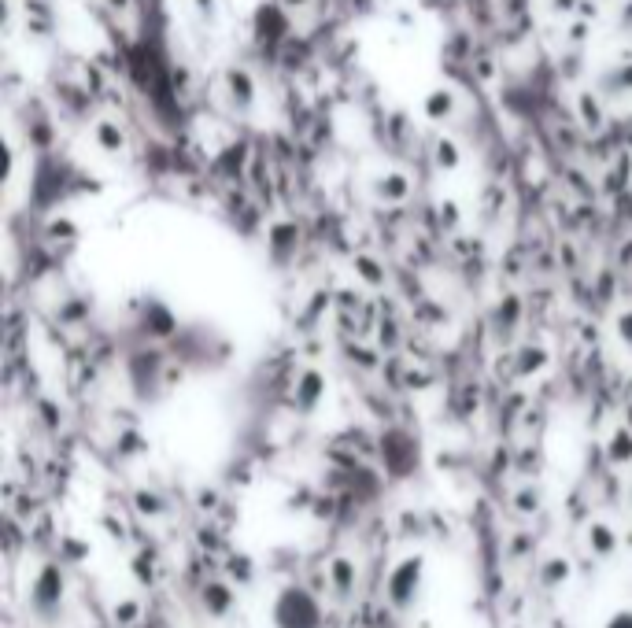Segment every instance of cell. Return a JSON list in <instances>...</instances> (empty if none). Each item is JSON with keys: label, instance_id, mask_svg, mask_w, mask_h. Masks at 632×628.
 Instances as JSON below:
<instances>
[{"label": "cell", "instance_id": "1", "mask_svg": "<svg viewBox=\"0 0 632 628\" xmlns=\"http://www.w3.org/2000/svg\"><path fill=\"white\" fill-rule=\"evenodd\" d=\"M26 610L41 628H56L67 614V573L56 562H45L30 580Z\"/></svg>", "mask_w": 632, "mask_h": 628}, {"label": "cell", "instance_id": "2", "mask_svg": "<svg viewBox=\"0 0 632 628\" xmlns=\"http://www.w3.org/2000/svg\"><path fill=\"white\" fill-rule=\"evenodd\" d=\"M426 592V555H403L400 562H392L389 577H385V603L396 614H411L414 606L422 603Z\"/></svg>", "mask_w": 632, "mask_h": 628}, {"label": "cell", "instance_id": "3", "mask_svg": "<svg viewBox=\"0 0 632 628\" xmlns=\"http://www.w3.org/2000/svg\"><path fill=\"white\" fill-rule=\"evenodd\" d=\"M274 628H322V606L304 584H285L270 603Z\"/></svg>", "mask_w": 632, "mask_h": 628}, {"label": "cell", "instance_id": "4", "mask_svg": "<svg viewBox=\"0 0 632 628\" xmlns=\"http://www.w3.org/2000/svg\"><path fill=\"white\" fill-rule=\"evenodd\" d=\"M326 374L315 370V366H307L304 374L296 377V392H292V403H296V411L300 414H315L322 407V399H326Z\"/></svg>", "mask_w": 632, "mask_h": 628}, {"label": "cell", "instance_id": "5", "mask_svg": "<svg viewBox=\"0 0 632 628\" xmlns=\"http://www.w3.org/2000/svg\"><path fill=\"white\" fill-rule=\"evenodd\" d=\"M326 577H329V592H333L337 603H348V599L355 595V588H359V566H355V558H348V555L333 558L326 569Z\"/></svg>", "mask_w": 632, "mask_h": 628}, {"label": "cell", "instance_id": "6", "mask_svg": "<svg viewBox=\"0 0 632 628\" xmlns=\"http://www.w3.org/2000/svg\"><path fill=\"white\" fill-rule=\"evenodd\" d=\"M226 100H230L233 111H248L252 104H256V78H252V71H244V67H230L226 71Z\"/></svg>", "mask_w": 632, "mask_h": 628}, {"label": "cell", "instance_id": "7", "mask_svg": "<svg viewBox=\"0 0 632 628\" xmlns=\"http://www.w3.org/2000/svg\"><path fill=\"white\" fill-rule=\"evenodd\" d=\"M414 193V182L403 174V170H385L374 178V196L385 200V204H407Z\"/></svg>", "mask_w": 632, "mask_h": 628}, {"label": "cell", "instance_id": "8", "mask_svg": "<svg viewBox=\"0 0 632 628\" xmlns=\"http://www.w3.org/2000/svg\"><path fill=\"white\" fill-rule=\"evenodd\" d=\"M455 111H459V97H455V89H448V85L426 93V100H422V115H426L429 122H451Z\"/></svg>", "mask_w": 632, "mask_h": 628}, {"label": "cell", "instance_id": "9", "mask_svg": "<svg viewBox=\"0 0 632 628\" xmlns=\"http://www.w3.org/2000/svg\"><path fill=\"white\" fill-rule=\"evenodd\" d=\"M584 544H588V551L596 558H614L618 555V532H614V525H607V521H592L588 529H584Z\"/></svg>", "mask_w": 632, "mask_h": 628}, {"label": "cell", "instance_id": "10", "mask_svg": "<svg viewBox=\"0 0 632 628\" xmlns=\"http://www.w3.org/2000/svg\"><path fill=\"white\" fill-rule=\"evenodd\" d=\"M577 122L592 133H599L607 126V108H603L599 93H592V89H581V93H577Z\"/></svg>", "mask_w": 632, "mask_h": 628}, {"label": "cell", "instance_id": "11", "mask_svg": "<svg viewBox=\"0 0 632 628\" xmlns=\"http://www.w3.org/2000/svg\"><path fill=\"white\" fill-rule=\"evenodd\" d=\"M93 145L108 156H122L126 152V130L115 119H97L93 122Z\"/></svg>", "mask_w": 632, "mask_h": 628}, {"label": "cell", "instance_id": "12", "mask_svg": "<svg viewBox=\"0 0 632 628\" xmlns=\"http://www.w3.org/2000/svg\"><path fill=\"white\" fill-rule=\"evenodd\" d=\"M573 566H570V558H562V555H551L540 566V588L544 592H559V588H566V580H570Z\"/></svg>", "mask_w": 632, "mask_h": 628}, {"label": "cell", "instance_id": "13", "mask_svg": "<svg viewBox=\"0 0 632 628\" xmlns=\"http://www.w3.org/2000/svg\"><path fill=\"white\" fill-rule=\"evenodd\" d=\"M352 270H355V278L363 281V285H370V289H385V281H389L385 266L377 263L374 255H355Z\"/></svg>", "mask_w": 632, "mask_h": 628}, {"label": "cell", "instance_id": "14", "mask_svg": "<svg viewBox=\"0 0 632 628\" xmlns=\"http://www.w3.org/2000/svg\"><path fill=\"white\" fill-rule=\"evenodd\" d=\"M204 606L211 617H226L233 610V592L222 584V580H211L204 588Z\"/></svg>", "mask_w": 632, "mask_h": 628}, {"label": "cell", "instance_id": "15", "mask_svg": "<svg viewBox=\"0 0 632 628\" xmlns=\"http://www.w3.org/2000/svg\"><path fill=\"white\" fill-rule=\"evenodd\" d=\"M607 459L614 462V466H629V462H632V429H629V425H618V429L610 433Z\"/></svg>", "mask_w": 632, "mask_h": 628}, {"label": "cell", "instance_id": "16", "mask_svg": "<svg viewBox=\"0 0 632 628\" xmlns=\"http://www.w3.org/2000/svg\"><path fill=\"white\" fill-rule=\"evenodd\" d=\"M433 163H437V170H444V174H455L459 163H462L459 145H455L451 137H440L437 145H433Z\"/></svg>", "mask_w": 632, "mask_h": 628}, {"label": "cell", "instance_id": "17", "mask_svg": "<svg viewBox=\"0 0 632 628\" xmlns=\"http://www.w3.org/2000/svg\"><path fill=\"white\" fill-rule=\"evenodd\" d=\"M547 366V351L544 348H522V363H518V374L529 377L536 370H544Z\"/></svg>", "mask_w": 632, "mask_h": 628}, {"label": "cell", "instance_id": "18", "mask_svg": "<svg viewBox=\"0 0 632 628\" xmlns=\"http://www.w3.org/2000/svg\"><path fill=\"white\" fill-rule=\"evenodd\" d=\"M614 337H618V344H625L632 351V307H621L614 314Z\"/></svg>", "mask_w": 632, "mask_h": 628}, {"label": "cell", "instance_id": "19", "mask_svg": "<svg viewBox=\"0 0 632 628\" xmlns=\"http://www.w3.org/2000/svg\"><path fill=\"white\" fill-rule=\"evenodd\" d=\"M440 226H448V230H455V226H459V207L451 204H440Z\"/></svg>", "mask_w": 632, "mask_h": 628}, {"label": "cell", "instance_id": "20", "mask_svg": "<svg viewBox=\"0 0 632 628\" xmlns=\"http://www.w3.org/2000/svg\"><path fill=\"white\" fill-rule=\"evenodd\" d=\"M603 628H632V610H614Z\"/></svg>", "mask_w": 632, "mask_h": 628}, {"label": "cell", "instance_id": "21", "mask_svg": "<svg viewBox=\"0 0 632 628\" xmlns=\"http://www.w3.org/2000/svg\"><path fill=\"white\" fill-rule=\"evenodd\" d=\"M196 12L204 15V19H215V15H219V4H215V0H196Z\"/></svg>", "mask_w": 632, "mask_h": 628}, {"label": "cell", "instance_id": "22", "mask_svg": "<svg viewBox=\"0 0 632 628\" xmlns=\"http://www.w3.org/2000/svg\"><path fill=\"white\" fill-rule=\"evenodd\" d=\"M104 4H108V8H111L115 15H126L130 8H134V0H104Z\"/></svg>", "mask_w": 632, "mask_h": 628}, {"label": "cell", "instance_id": "23", "mask_svg": "<svg viewBox=\"0 0 632 628\" xmlns=\"http://www.w3.org/2000/svg\"><path fill=\"white\" fill-rule=\"evenodd\" d=\"M573 4H581V0H555V12H573Z\"/></svg>", "mask_w": 632, "mask_h": 628}, {"label": "cell", "instance_id": "24", "mask_svg": "<svg viewBox=\"0 0 632 628\" xmlns=\"http://www.w3.org/2000/svg\"><path fill=\"white\" fill-rule=\"evenodd\" d=\"M285 4H289V8H311L315 0H285Z\"/></svg>", "mask_w": 632, "mask_h": 628}]
</instances>
